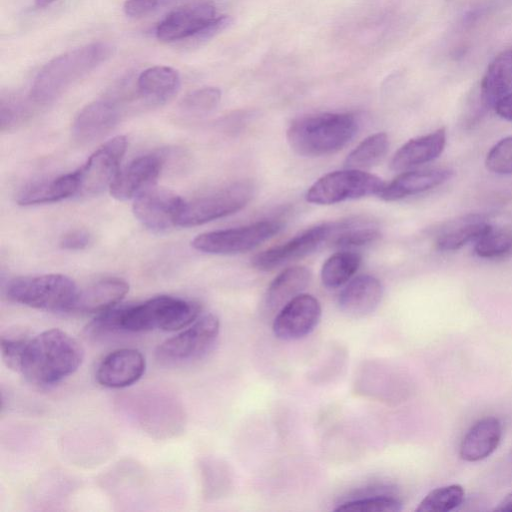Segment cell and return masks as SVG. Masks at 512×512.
<instances>
[{
	"label": "cell",
	"mask_w": 512,
	"mask_h": 512,
	"mask_svg": "<svg viewBox=\"0 0 512 512\" xmlns=\"http://www.w3.org/2000/svg\"><path fill=\"white\" fill-rule=\"evenodd\" d=\"M201 307L192 301L161 295L137 304L113 307L90 323L92 336L118 332H146L151 330L177 331L192 324L200 316Z\"/></svg>",
	"instance_id": "1"
},
{
	"label": "cell",
	"mask_w": 512,
	"mask_h": 512,
	"mask_svg": "<svg viewBox=\"0 0 512 512\" xmlns=\"http://www.w3.org/2000/svg\"><path fill=\"white\" fill-rule=\"evenodd\" d=\"M83 358L80 343L67 332L53 328L27 339L18 372L30 383L48 387L73 374Z\"/></svg>",
	"instance_id": "2"
},
{
	"label": "cell",
	"mask_w": 512,
	"mask_h": 512,
	"mask_svg": "<svg viewBox=\"0 0 512 512\" xmlns=\"http://www.w3.org/2000/svg\"><path fill=\"white\" fill-rule=\"evenodd\" d=\"M112 53L111 44L98 41L53 58L35 77L31 99L38 104L54 101L74 82L106 61Z\"/></svg>",
	"instance_id": "3"
},
{
	"label": "cell",
	"mask_w": 512,
	"mask_h": 512,
	"mask_svg": "<svg viewBox=\"0 0 512 512\" xmlns=\"http://www.w3.org/2000/svg\"><path fill=\"white\" fill-rule=\"evenodd\" d=\"M351 113H320L294 120L287 130L291 149L304 157H320L342 149L357 133Z\"/></svg>",
	"instance_id": "4"
},
{
	"label": "cell",
	"mask_w": 512,
	"mask_h": 512,
	"mask_svg": "<svg viewBox=\"0 0 512 512\" xmlns=\"http://www.w3.org/2000/svg\"><path fill=\"white\" fill-rule=\"evenodd\" d=\"M120 403L127 417L150 436L165 439L183 431V406L167 391H138L123 397Z\"/></svg>",
	"instance_id": "5"
},
{
	"label": "cell",
	"mask_w": 512,
	"mask_h": 512,
	"mask_svg": "<svg viewBox=\"0 0 512 512\" xmlns=\"http://www.w3.org/2000/svg\"><path fill=\"white\" fill-rule=\"evenodd\" d=\"M78 292L75 282L62 274L19 277L6 287L9 300L50 312H71Z\"/></svg>",
	"instance_id": "6"
},
{
	"label": "cell",
	"mask_w": 512,
	"mask_h": 512,
	"mask_svg": "<svg viewBox=\"0 0 512 512\" xmlns=\"http://www.w3.org/2000/svg\"><path fill=\"white\" fill-rule=\"evenodd\" d=\"M384 181L359 169L330 172L313 183L305 194L309 203L330 205L346 200L377 195L384 188Z\"/></svg>",
	"instance_id": "7"
},
{
	"label": "cell",
	"mask_w": 512,
	"mask_h": 512,
	"mask_svg": "<svg viewBox=\"0 0 512 512\" xmlns=\"http://www.w3.org/2000/svg\"><path fill=\"white\" fill-rule=\"evenodd\" d=\"M219 331L220 322L216 315H201L180 333L162 342L156 350V357L170 365L198 360L210 351Z\"/></svg>",
	"instance_id": "8"
},
{
	"label": "cell",
	"mask_w": 512,
	"mask_h": 512,
	"mask_svg": "<svg viewBox=\"0 0 512 512\" xmlns=\"http://www.w3.org/2000/svg\"><path fill=\"white\" fill-rule=\"evenodd\" d=\"M254 187L250 182H238L214 193L184 201L177 226L201 225L244 208L252 199Z\"/></svg>",
	"instance_id": "9"
},
{
	"label": "cell",
	"mask_w": 512,
	"mask_h": 512,
	"mask_svg": "<svg viewBox=\"0 0 512 512\" xmlns=\"http://www.w3.org/2000/svg\"><path fill=\"white\" fill-rule=\"evenodd\" d=\"M283 224L276 220L258 221L253 224L206 232L192 241L195 249L218 255L247 252L278 234Z\"/></svg>",
	"instance_id": "10"
},
{
	"label": "cell",
	"mask_w": 512,
	"mask_h": 512,
	"mask_svg": "<svg viewBox=\"0 0 512 512\" xmlns=\"http://www.w3.org/2000/svg\"><path fill=\"white\" fill-rule=\"evenodd\" d=\"M348 220L327 222L300 233L287 242L256 254L252 265L261 271H270L283 264L302 258L315 250L332 236L344 229Z\"/></svg>",
	"instance_id": "11"
},
{
	"label": "cell",
	"mask_w": 512,
	"mask_h": 512,
	"mask_svg": "<svg viewBox=\"0 0 512 512\" xmlns=\"http://www.w3.org/2000/svg\"><path fill=\"white\" fill-rule=\"evenodd\" d=\"M126 148V137L119 135L94 151L75 171L78 179L77 195H97L106 188H110L119 172Z\"/></svg>",
	"instance_id": "12"
},
{
	"label": "cell",
	"mask_w": 512,
	"mask_h": 512,
	"mask_svg": "<svg viewBox=\"0 0 512 512\" xmlns=\"http://www.w3.org/2000/svg\"><path fill=\"white\" fill-rule=\"evenodd\" d=\"M214 3L199 0L170 12L156 27L161 42L171 43L195 38L217 17Z\"/></svg>",
	"instance_id": "13"
},
{
	"label": "cell",
	"mask_w": 512,
	"mask_h": 512,
	"mask_svg": "<svg viewBox=\"0 0 512 512\" xmlns=\"http://www.w3.org/2000/svg\"><path fill=\"white\" fill-rule=\"evenodd\" d=\"M184 200L170 190L155 185L141 192L133 202L138 221L153 232H164L177 226Z\"/></svg>",
	"instance_id": "14"
},
{
	"label": "cell",
	"mask_w": 512,
	"mask_h": 512,
	"mask_svg": "<svg viewBox=\"0 0 512 512\" xmlns=\"http://www.w3.org/2000/svg\"><path fill=\"white\" fill-rule=\"evenodd\" d=\"M322 315L320 302L310 294L302 293L289 301L272 323L276 338L284 341L301 339L319 324Z\"/></svg>",
	"instance_id": "15"
},
{
	"label": "cell",
	"mask_w": 512,
	"mask_h": 512,
	"mask_svg": "<svg viewBox=\"0 0 512 512\" xmlns=\"http://www.w3.org/2000/svg\"><path fill=\"white\" fill-rule=\"evenodd\" d=\"M146 369L144 355L134 348L116 349L99 363L95 378L106 388L121 389L138 382Z\"/></svg>",
	"instance_id": "16"
},
{
	"label": "cell",
	"mask_w": 512,
	"mask_h": 512,
	"mask_svg": "<svg viewBox=\"0 0 512 512\" xmlns=\"http://www.w3.org/2000/svg\"><path fill=\"white\" fill-rule=\"evenodd\" d=\"M164 164L163 156H140L119 171L109 191L113 198L126 201L135 199L141 192L155 185Z\"/></svg>",
	"instance_id": "17"
},
{
	"label": "cell",
	"mask_w": 512,
	"mask_h": 512,
	"mask_svg": "<svg viewBox=\"0 0 512 512\" xmlns=\"http://www.w3.org/2000/svg\"><path fill=\"white\" fill-rule=\"evenodd\" d=\"M120 110L108 99L86 105L77 115L72 127L74 139L80 144L91 143L102 138L118 123Z\"/></svg>",
	"instance_id": "18"
},
{
	"label": "cell",
	"mask_w": 512,
	"mask_h": 512,
	"mask_svg": "<svg viewBox=\"0 0 512 512\" xmlns=\"http://www.w3.org/2000/svg\"><path fill=\"white\" fill-rule=\"evenodd\" d=\"M383 286L372 275L353 278L338 296L339 309L349 317L361 318L371 314L380 304Z\"/></svg>",
	"instance_id": "19"
},
{
	"label": "cell",
	"mask_w": 512,
	"mask_h": 512,
	"mask_svg": "<svg viewBox=\"0 0 512 512\" xmlns=\"http://www.w3.org/2000/svg\"><path fill=\"white\" fill-rule=\"evenodd\" d=\"M129 291L128 283L117 277L99 280L78 292L72 312L100 314L115 306Z\"/></svg>",
	"instance_id": "20"
},
{
	"label": "cell",
	"mask_w": 512,
	"mask_h": 512,
	"mask_svg": "<svg viewBox=\"0 0 512 512\" xmlns=\"http://www.w3.org/2000/svg\"><path fill=\"white\" fill-rule=\"evenodd\" d=\"M502 437V424L493 416L475 422L465 433L460 443V457L468 462H477L490 456L498 447Z\"/></svg>",
	"instance_id": "21"
},
{
	"label": "cell",
	"mask_w": 512,
	"mask_h": 512,
	"mask_svg": "<svg viewBox=\"0 0 512 512\" xmlns=\"http://www.w3.org/2000/svg\"><path fill=\"white\" fill-rule=\"evenodd\" d=\"M445 145V128H439L427 135L413 138L395 152L390 167L394 171H402L428 163L441 155Z\"/></svg>",
	"instance_id": "22"
},
{
	"label": "cell",
	"mask_w": 512,
	"mask_h": 512,
	"mask_svg": "<svg viewBox=\"0 0 512 512\" xmlns=\"http://www.w3.org/2000/svg\"><path fill=\"white\" fill-rule=\"evenodd\" d=\"M452 171L432 169L409 171L385 184L378 196L385 201H396L438 187L449 180Z\"/></svg>",
	"instance_id": "23"
},
{
	"label": "cell",
	"mask_w": 512,
	"mask_h": 512,
	"mask_svg": "<svg viewBox=\"0 0 512 512\" xmlns=\"http://www.w3.org/2000/svg\"><path fill=\"white\" fill-rule=\"evenodd\" d=\"M311 280V272L304 266H293L283 270L270 283L265 297L267 312H279L289 301L302 294Z\"/></svg>",
	"instance_id": "24"
},
{
	"label": "cell",
	"mask_w": 512,
	"mask_h": 512,
	"mask_svg": "<svg viewBox=\"0 0 512 512\" xmlns=\"http://www.w3.org/2000/svg\"><path fill=\"white\" fill-rule=\"evenodd\" d=\"M78 193L76 172L60 175L32 183L17 195V203L22 206L53 203Z\"/></svg>",
	"instance_id": "25"
},
{
	"label": "cell",
	"mask_w": 512,
	"mask_h": 512,
	"mask_svg": "<svg viewBox=\"0 0 512 512\" xmlns=\"http://www.w3.org/2000/svg\"><path fill=\"white\" fill-rule=\"evenodd\" d=\"M512 92V50L497 55L487 67L481 81L482 105L494 108L507 94Z\"/></svg>",
	"instance_id": "26"
},
{
	"label": "cell",
	"mask_w": 512,
	"mask_h": 512,
	"mask_svg": "<svg viewBox=\"0 0 512 512\" xmlns=\"http://www.w3.org/2000/svg\"><path fill=\"white\" fill-rule=\"evenodd\" d=\"M180 86L177 70L157 65L142 71L137 79L140 96L151 104H162L172 98Z\"/></svg>",
	"instance_id": "27"
},
{
	"label": "cell",
	"mask_w": 512,
	"mask_h": 512,
	"mask_svg": "<svg viewBox=\"0 0 512 512\" xmlns=\"http://www.w3.org/2000/svg\"><path fill=\"white\" fill-rule=\"evenodd\" d=\"M492 226L479 215H470L462 219L455 220L448 224L446 228L436 238V248L439 251H455L468 244L478 240Z\"/></svg>",
	"instance_id": "28"
},
{
	"label": "cell",
	"mask_w": 512,
	"mask_h": 512,
	"mask_svg": "<svg viewBox=\"0 0 512 512\" xmlns=\"http://www.w3.org/2000/svg\"><path fill=\"white\" fill-rule=\"evenodd\" d=\"M361 263L359 253L341 251L330 256L321 269L322 284L335 289L347 283L356 273Z\"/></svg>",
	"instance_id": "29"
},
{
	"label": "cell",
	"mask_w": 512,
	"mask_h": 512,
	"mask_svg": "<svg viewBox=\"0 0 512 512\" xmlns=\"http://www.w3.org/2000/svg\"><path fill=\"white\" fill-rule=\"evenodd\" d=\"M388 147L386 133L378 132L370 135L347 155L344 167L359 170L371 168L384 158Z\"/></svg>",
	"instance_id": "30"
},
{
	"label": "cell",
	"mask_w": 512,
	"mask_h": 512,
	"mask_svg": "<svg viewBox=\"0 0 512 512\" xmlns=\"http://www.w3.org/2000/svg\"><path fill=\"white\" fill-rule=\"evenodd\" d=\"M465 498V491L459 484L438 487L430 491L419 503L417 512H448L459 507Z\"/></svg>",
	"instance_id": "31"
},
{
	"label": "cell",
	"mask_w": 512,
	"mask_h": 512,
	"mask_svg": "<svg viewBox=\"0 0 512 512\" xmlns=\"http://www.w3.org/2000/svg\"><path fill=\"white\" fill-rule=\"evenodd\" d=\"M512 251V229L491 227L475 241L474 252L481 258H498Z\"/></svg>",
	"instance_id": "32"
},
{
	"label": "cell",
	"mask_w": 512,
	"mask_h": 512,
	"mask_svg": "<svg viewBox=\"0 0 512 512\" xmlns=\"http://www.w3.org/2000/svg\"><path fill=\"white\" fill-rule=\"evenodd\" d=\"M403 508L399 498L390 495H372L347 500L338 505L334 510L345 512H399Z\"/></svg>",
	"instance_id": "33"
},
{
	"label": "cell",
	"mask_w": 512,
	"mask_h": 512,
	"mask_svg": "<svg viewBox=\"0 0 512 512\" xmlns=\"http://www.w3.org/2000/svg\"><path fill=\"white\" fill-rule=\"evenodd\" d=\"M381 237V233L373 226H362L358 220L336 232L332 238V245L338 248H351L367 245Z\"/></svg>",
	"instance_id": "34"
},
{
	"label": "cell",
	"mask_w": 512,
	"mask_h": 512,
	"mask_svg": "<svg viewBox=\"0 0 512 512\" xmlns=\"http://www.w3.org/2000/svg\"><path fill=\"white\" fill-rule=\"evenodd\" d=\"M221 99V91L215 87H204L187 94L180 103L183 112L202 115L214 110Z\"/></svg>",
	"instance_id": "35"
},
{
	"label": "cell",
	"mask_w": 512,
	"mask_h": 512,
	"mask_svg": "<svg viewBox=\"0 0 512 512\" xmlns=\"http://www.w3.org/2000/svg\"><path fill=\"white\" fill-rule=\"evenodd\" d=\"M485 165L495 174H512V136L501 139L489 150Z\"/></svg>",
	"instance_id": "36"
},
{
	"label": "cell",
	"mask_w": 512,
	"mask_h": 512,
	"mask_svg": "<svg viewBox=\"0 0 512 512\" xmlns=\"http://www.w3.org/2000/svg\"><path fill=\"white\" fill-rule=\"evenodd\" d=\"M29 337L18 333H8L1 336V356L4 364L18 372L22 352Z\"/></svg>",
	"instance_id": "37"
},
{
	"label": "cell",
	"mask_w": 512,
	"mask_h": 512,
	"mask_svg": "<svg viewBox=\"0 0 512 512\" xmlns=\"http://www.w3.org/2000/svg\"><path fill=\"white\" fill-rule=\"evenodd\" d=\"M181 0H126L123 5L125 14L139 18L169 7Z\"/></svg>",
	"instance_id": "38"
},
{
	"label": "cell",
	"mask_w": 512,
	"mask_h": 512,
	"mask_svg": "<svg viewBox=\"0 0 512 512\" xmlns=\"http://www.w3.org/2000/svg\"><path fill=\"white\" fill-rule=\"evenodd\" d=\"M25 114L26 108L17 99L1 100V130L11 129L25 117Z\"/></svg>",
	"instance_id": "39"
},
{
	"label": "cell",
	"mask_w": 512,
	"mask_h": 512,
	"mask_svg": "<svg viewBox=\"0 0 512 512\" xmlns=\"http://www.w3.org/2000/svg\"><path fill=\"white\" fill-rule=\"evenodd\" d=\"M92 242L91 235L86 230L69 231L62 236L59 244L65 250H82Z\"/></svg>",
	"instance_id": "40"
},
{
	"label": "cell",
	"mask_w": 512,
	"mask_h": 512,
	"mask_svg": "<svg viewBox=\"0 0 512 512\" xmlns=\"http://www.w3.org/2000/svg\"><path fill=\"white\" fill-rule=\"evenodd\" d=\"M501 118L512 121V92L503 97L494 107Z\"/></svg>",
	"instance_id": "41"
},
{
	"label": "cell",
	"mask_w": 512,
	"mask_h": 512,
	"mask_svg": "<svg viewBox=\"0 0 512 512\" xmlns=\"http://www.w3.org/2000/svg\"><path fill=\"white\" fill-rule=\"evenodd\" d=\"M495 511H509L512 512V492H510L506 497H504L497 507L494 508Z\"/></svg>",
	"instance_id": "42"
},
{
	"label": "cell",
	"mask_w": 512,
	"mask_h": 512,
	"mask_svg": "<svg viewBox=\"0 0 512 512\" xmlns=\"http://www.w3.org/2000/svg\"><path fill=\"white\" fill-rule=\"evenodd\" d=\"M55 1H57V0H35V5L38 8H45L49 5H51L52 3H54Z\"/></svg>",
	"instance_id": "43"
}]
</instances>
